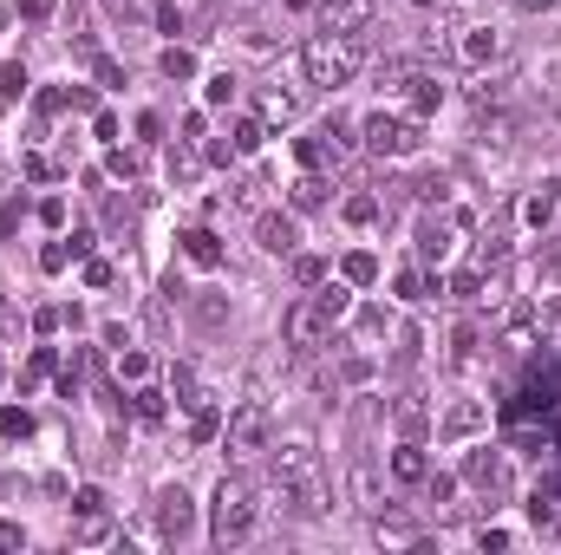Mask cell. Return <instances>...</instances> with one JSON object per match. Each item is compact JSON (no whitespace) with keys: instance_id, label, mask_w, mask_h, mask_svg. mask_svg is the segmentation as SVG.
<instances>
[{"instance_id":"obj_19","label":"cell","mask_w":561,"mask_h":555,"mask_svg":"<svg viewBox=\"0 0 561 555\" xmlns=\"http://www.w3.org/2000/svg\"><path fill=\"white\" fill-rule=\"evenodd\" d=\"M379 543L412 550V543H424V530H419V523H399V517H379Z\"/></svg>"},{"instance_id":"obj_35","label":"cell","mask_w":561,"mask_h":555,"mask_svg":"<svg viewBox=\"0 0 561 555\" xmlns=\"http://www.w3.org/2000/svg\"><path fill=\"white\" fill-rule=\"evenodd\" d=\"M39 223H46V229H59V223H66V203H59V196H46V203H39Z\"/></svg>"},{"instance_id":"obj_28","label":"cell","mask_w":561,"mask_h":555,"mask_svg":"<svg viewBox=\"0 0 561 555\" xmlns=\"http://www.w3.org/2000/svg\"><path fill=\"white\" fill-rule=\"evenodd\" d=\"M144 373H150V360H144V353H118V380H131V386H138Z\"/></svg>"},{"instance_id":"obj_17","label":"cell","mask_w":561,"mask_h":555,"mask_svg":"<svg viewBox=\"0 0 561 555\" xmlns=\"http://www.w3.org/2000/svg\"><path fill=\"white\" fill-rule=\"evenodd\" d=\"M450 236H457V223H444V216H437V223H424V229H419V249L431 256V262H444V256H450Z\"/></svg>"},{"instance_id":"obj_14","label":"cell","mask_w":561,"mask_h":555,"mask_svg":"<svg viewBox=\"0 0 561 555\" xmlns=\"http://www.w3.org/2000/svg\"><path fill=\"white\" fill-rule=\"evenodd\" d=\"M157 523H163V536H183L190 530V497L183 490H163L157 497Z\"/></svg>"},{"instance_id":"obj_1","label":"cell","mask_w":561,"mask_h":555,"mask_svg":"<svg viewBox=\"0 0 561 555\" xmlns=\"http://www.w3.org/2000/svg\"><path fill=\"white\" fill-rule=\"evenodd\" d=\"M359 66H366V39H359V33H333V26H320V33L300 46V72H307V86H320V92L353 86Z\"/></svg>"},{"instance_id":"obj_25","label":"cell","mask_w":561,"mask_h":555,"mask_svg":"<svg viewBox=\"0 0 561 555\" xmlns=\"http://www.w3.org/2000/svg\"><path fill=\"white\" fill-rule=\"evenodd\" d=\"M203 99H209V105H229V99H236V79H229V72L203 79Z\"/></svg>"},{"instance_id":"obj_27","label":"cell","mask_w":561,"mask_h":555,"mask_svg":"<svg viewBox=\"0 0 561 555\" xmlns=\"http://www.w3.org/2000/svg\"><path fill=\"white\" fill-rule=\"evenodd\" d=\"M399 431H405V438H419V431H424V406H419V399H405V406H399Z\"/></svg>"},{"instance_id":"obj_30","label":"cell","mask_w":561,"mask_h":555,"mask_svg":"<svg viewBox=\"0 0 561 555\" xmlns=\"http://www.w3.org/2000/svg\"><path fill=\"white\" fill-rule=\"evenodd\" d=\"M294 275L307 281V287H320V275H327V262H320V256H300V262H294Z\"/></svg>"},{"instance_id":"obj_37","label":"cell","mask_w":561,"mask_h":555,"mask_svg":"<svg viewBox=\"0 0 561 555\" xmlns=\"http://www.w3.org/2000/svg\"><path fill=\"white\" fill-rule=\"evenodd\" d=\"M0 86H7V99H20V92H26V72H20V66H7V72H0Z\"/></svg>"},{"instance_id":"obj_16","label":"cell","mask_w":561,"mask_h":555,"mask_svg":"<svg viewBox=\"0 0 561 555\" xmlns=\"http://www.w3.org/2000/svg\"><path fill=\"white\" fill-rule=\"evenodd\" d=\"M294 112H300V92H280V86L262 92V125H287Z\"/></svg>"},{"instance_id":"obj_21","label":"cell","mask_w":561,"mask_h":555,"mask_svg":"<svg viewBox=\"0 0 561 555\" xmlns=\"http://www.w3.org/2000/svg\"><path fill=\"white\" fill-rule=\"evenodd\" d=\"M157 66H163V79H196V53L190 46H163Z\"/></svg>"},{"instance_id":"obj_39","label":"cell","mask_w":561,"mask_h":555,"mask_svg":"<svg viewBox=\"0 0 561 555\" xmlns=\"http://www.w3.org/2000/svg\"><path fill=\"white\" fill-rule=\"evenodd\" d=\"M424 287H431V281H424V275H399V294H405V301H419Z\"/></svg>"},{"instance_id":"obj_44","label":"cell","mask_w":561,"mask_h":555,"mask_svg":"<svg viewBox=\"0 0 561 555\" xmlns=\"http://www.w3.org/2000/svg\"><path fill=\"white\" fill-rule=\"evenodd\" d=\"M236 7H255V0H236Z\"/></svg>"},{"instance_id":"obj_12","label":"cell","mask_w":561,"mask_h":555,"mask_svg":"<svg viewBox=\"0 0 561 555\" xmlns=\"http://www.w3.org/2000/svg\"><path fill=\"white\" fill-rule=\"evenodd\" d=\"M556 209H561V183H536V190H529V203H523V223H529V229H549V223H556Z\"/></svg>"},{"instance_id":"obj_15","label":"cell","mask_w":561,"mask_h":555,"mask_svg":"<svg viewBox=\"0 0 561 555\" xmlns=\"http://www.w3.org/2000/svg\"><path fill=\"white\" fill-rule=\"evenodd\" d=\"M183 256H190L196 269H222V242H216L209 229H190V236H183Z\"/></svg>"},{"instance_id":"obj_11","label":"cell","mask_w":561,"mask_h":555,"mask_svg":"<svg viewBox=\"0 0 561 555\" xmlns=\"http://www.w3.org/2000/svg\"><path fill=\"white\" fill-rule=\"evenodd\" d=\"M392 477H399V484H431V457H424L419 438H405V444L392 451Z\"/></svg>"},{"instance_id":"obj_18","label":"cell","mask_w":561,"mask_h":555,"mask_svg":"<svg viewBox=\"0 0 561 555\" xmlns=\"http://www.w3.org/2000/svg\"><path fill=\"white\" fill-rule=\"evenodd\" d=\"M490 424V412L483 406H450V418H444V438H470V431H483Z\"/></svg>"},{"instance_id":"obj_29","label":"cell","mask_w":561,"mask_h":555,"mask_svg":"<svg viewBox=\"0 0 561 555\" xmlns=\"http://www.w3.org/2000/svg\"><path fill=\"white\" fill-rule=\"evenodd\" d=\"M477 287H483V275H477V269H463V275H450V294H457V301H477Z\"/></svg>"},{"instance_id":"obj_41","label":"cell","mask_w":561,"mask_h":555,"mask_svg":"<svg viewBox=\"0 0 561 555\" xmlns=\"http://www.w3.org/2000/svg\"><path fill=\"white\" fill-rule=\"evenodd\" d=\"M516 7H523V13H542V7H556V0H516Z\"/></svg>"},{"instance_id":"obj_36","label":"cell","mask_w":561,"mask_h":555,"mask_svg":"<svg viewBox=\"0 0 561 555\" xmlns=\"http://www.w3.org/2000/svg\"><path fill=\"white\" fill-rule=\"evenodd\" d=\"M138 418L144 424H157V418H163V399H157V393H138Z\"/></svg>"},{"instance_id":"obj_40","label":"cell","mask_w":561,"mask_h":555,"mask_svg":"<svg viewBox=\"0 0 561 555\" xmlns=\"http://www.w3.org/2000/svg\"><path fill=\"white\" fill-rule=\"evenodd\" d=\"M542 327H549V333H561V301L549 307V314H542Z\"/></svg>"},{"instance_id":"obj_6","label":"cell","mask_w":561,"mask_h":555,"mask_svg":"<svg viewBox=\"0 0 561 555\" xmlns=\"http://www.w3.org/2000/svg\"><path fill=\"white\" fill-rule=\"evenodd\" d=\"M419 118H405V112H373L366 118V144L379 150V157H412L419 150Z\"/></svg>"},{"instance_id":"obj_10","label":"cell","mask_w":561,"mask_h":555,"mask_svg":"<svg viewBox=\"0 0 561 555\" xmlns=\"http://www.w3.org/2000/svg\"><path fill=\"white\" fill-rule=\"evenodd\" d=\"M366 20H373V0H320V26L333 33H366Z\"/></svg>"},{"instance_id":"obj_8","label":"cell","mask_w":561,"mask_h":555,"mask_svg":"<svg viewBox=\"0 0 561 555\" xmlns=\"http://www.w3.org/2000/svg\"><path fill=\"white\" fill-rule=\"evenodd\" d=\"M457 59L463 66H496L503 59V33L496 26H463L457 33Z\"/></svg>"},{"instance_id":"obj_3","label":"cell","mask_w":561,"mask_h":555,"mask_svg":"<svg viewBox=\"0 0 561 555\" xmlns=\"http://www.w3.org/2000/svg\"><path fill=\"white\" fill-rule=\"evenodd\" d=\"M255 490L242 484V477H222L216 484V497H209V536L222 543V550H236V543H249L255 536Z\"/></svg>"},{"instance_id":"obj_24","label":"cell","mask_w":561,"mask_h":555,"mask_svg":"<svg viewBox=\"0 0 561 555\" xmlns=\"http://www.w3.org/2000/svg\"><path fill=\"white\" fill-rule=\"evenodd\" d=\"M346 223H379V196L373 190H353L346 196Z\"/></svg>"},{"instance_id":"obj_9","label":"cell","mask_w":561,"mask_h":555,"mask_svg":"<svg viewBox=\"0 0 561 555\" xmlns=\"http://www.w3.org/2000/svg\"><path fill=\"white\" fill-rule=\"evenodd\" d=\"M399 105H405V118H431V112L444 105V86H437L431 72H405V86H399Z\"/></svg>"},{"instance_id":"obj_34","label":"cell","mask_w":561,"mask_h":555,"mask_svg":"<svg viewBox=\"0 0 561 555\" xmlns=\"http://www.w3.org/2000/svg\"><path fill=\"white\" fill-rule=\"evenodd\" d=\"M7 550H26V530H20V523H7V517H0V555Z\"/></svg>"},{"instance_id":"obj_43","label":"cell","mask_w":561,"mask_h":555,"mask_svg":"<svg viewBox=\"0 0 561 555\" xmlns=\"http://www.w3.org/2000/svg\"><path fill=\"white\" fill-rule=\"evenodd\" d=\"M0 320H7V301H0Z\"/></svg>"},{"instance_id":"obj_5","label":"cell","mask_w":561,"mask_h":555,"mask_svg":"<svg viewBox=\"0 0 561 555\" xmlns=\"http://www.w3.org/2000/svg\"><path fill=\"white\" fill-rule=\"evenodd\" d=\"M222 444H229V457H255V451H268V406H262V399L236 406L229 424H222Z\"/></svg>"},{"instance_id":"obj_38","label":"cell","mask_w":561,"mask_h":555,"mask_svg":"<svg viewBox=\"0 0 561 555\" xmlns=\"http://www.w3.org/2000/svg\"><path fill=\"white\" fill-rule=\"evenodd\" d=\"M13 7H20L26 20H46V13H53V0H13Z\"/></svg>"},{"instance_id":"obj_31","label":"cell","mask_w":561,"mask_h":555,"mask_svg":"<svg viewBox=\"0 0 561 555\" xmlns=\"http://www.w3.org/2000/svg\"><path fill=\"white\" fill-rule=\"evenodd\" d=\"M26 431H33L26 412H0V438H26Z\"/></svg>"},{"instance_id":"obj_7","label":"cell","mask_w":561,"mask_h":555,"mask_svg":"<svg viewBox=\"0 0 561 555\" xmlns=\"http://www.w3.org/2000/svg\"><path fill=\"white\" fill-rule=\"evenodd\" d=\"M72 543H79V550L112 543V510H105L99 490H79V503H72Z\"/></svg>"},{"instance_id":"obj_13","label":"cell","mask_w":561,"mask_h":555,"mask_svg":"<svg viewBox=\"0 0 561 555\" xmlns=\"http://www.w3.org/2000/svg\"><path fill=\"white\" fill-rule=\"evenodd\" d=\"M255 236H262V249H268V256H294V242H300L294 216H275V209L262 216V229H255Z\"/></svg>"},{"instance_id":"obj_20","label":"cell","mask_w":561,"mask_h":555,"mask_svg":"<svg viewBox=\"0 0 561 555\" xmlns=\"http://www.w3.org/2000/svg\"><path fill=\"white\" fill-rule=\"evenodd\" d=\"M340 275H346V287H373V281H379V262L359 249V256H346V262H340Z\"/></svg>"},{"instance_id":"obj_2","label":"cell","mask_w":561,"mask_h":555,"mask_svg":"<svg viewBox=\"0 0 561 555\" xmlns=\"http://www.w3.org/2000/svg\"><path fill=\"white\" fill-rule=\"evenodd\" d=\"M340 314H346V287H320V294H307V301L287 307L280 333H287V347H327L333 327H340Z\"/></svg>"},{"instance_id":"obj_42","label":"cell","mask_w":561,"mask_h":555,"mask_svg":"<svg viewBox=\"0 0 561 555\" xmlns=\"http://www.w3.org/2000/svg\"><path fill=\"white\" fill-rule=\"evenodd\" d=\"M287 7H300V13H307V7H320V0H287Z\"/></svg>"},{"instance_id":"obj_23","label":"cell","mask_w":561,"mask_h":555,"mask_svg":"<svg viewBox=\"0 0 561 555\" xmlns=\"http://www.w3.org/2000/svg\"><path fill=\"white\" fill-rule=\"evenodd\" d=\"M320 203H327V183H320V177L307 170V177L294 183V209H320Z\"/></svg>"},{"instance_id":"obj_32","label":"cell","mask_w":561,"mask_h":555,"mask_svg":"<svg viewBox=\"0 0 561 555\" xmlns=\"http://www.w3.org/2000/svg\"><path fill=\"white\" fill-rule=\"evenodd\" d=\"M470 484H496V457L477 451V457H470Z\"/></svg>"},{"instance_id":"obj_4","label":"cell","mask_w":561,"mask_h":555,"mask_svg":"<svg viewBox=\"0 0 561 555\" xmlns=\"http://www.w3.org/2000/svg\"><path fill=\"white\" fill-rule=\"evenodd\" d=\"M275 477L280 484H294V490H313L320 484V444H313V431H287L275 444Z\"/></svg>"},{"instance_id":"obj_26","label":"cell","mask_w":561,"mask_h":555,"mask_svg":"<svg viewBox=\"0 0 561 555\" xmlns=\"http://www.w3.org/2000/svg\"><path fill=\"white\" fill-rule=\"evenodd\" d=\"M72 256H79V249H66V242H46V249H39V269H46V275H59Z\"/></svg>"},{"instance_id":"obj_33","label":"cell","mask_w":561,"mask_h":555,"mask_svg":"<svg viewBox=\"0 0 561 555\" xmlns=\"http://www.w3.org/2000/svg\"><path fill=\"white\" fill-rule=\"evenodd\" d=\"M138 150H112V177H138Z\"/></svg>"},{"instance_id":"obj_22","label":"cell","mask_w":561,"mask_h":555,"mask_svg":"<svg viewBox=\"0 0 561 555\" xmlns=\"http://www.w3.org/2000/svg\"><path fill=\"white\" fill-rule=\"evenodd\" d=\"M236 150H242V157H255V150H262V144H268V125H262V118H236Z\"/></svg>"}]
</instances>
